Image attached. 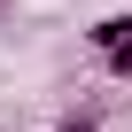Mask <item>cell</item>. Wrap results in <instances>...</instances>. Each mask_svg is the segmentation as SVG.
<instances>
[{"instance_id": "cell-1", "label": "cell", "mask_w": 132, "mask_h": 132, "mask_svg": "<svg viewBox=\"0 0 132 132\" xmlns=\"http://www.w3.org/2000/svg\"><path fill=\"white\" fill-rule=\"evenodd\" d=\"M124 31H132V16H101V23H93V31H86V39H93V54H109V47H117V39H124Z\"/></svg>"}, {"instance_id": "cell-2", "label": "cell", "mask_w": 132, "mask_h": 132, "mask_svg": "<svg viewBox=\"0 0 132 132\" xmlns=\"http://www.w3.org/2000/svg\"><path fill=\"white\" fill-rule=\"evenodd\" d=\"M101 62H109V78H132V31H124V39H117V47H109Z\"/></svg>"}, {"instance_id": "cell-3", "label": "cell", "mask_w": 132, "mask_h": 132, "mask_svg": "<svg viewBox=\"0 0 132 132\" xmlns=\"http://www.w3.org/2000/svg\"><path fill=\"white\" fill-rule=\"evenodd\" d=\"M54 132H101V117H62Z\"/></svg>"}]
</instances>
